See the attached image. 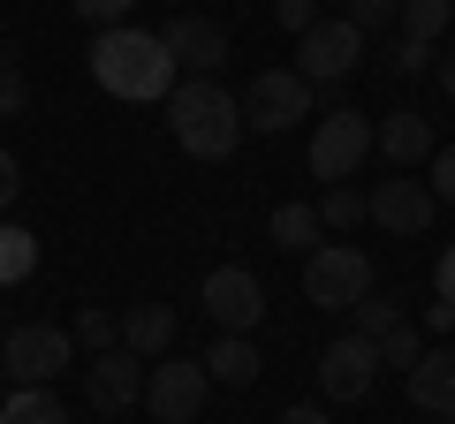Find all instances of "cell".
I'll return each mask as SVG.
<instances>
[{"label": "cell", "instance_id": "obj_29", "mask_svg": "<svg viewBox=\"0 0 455 424\" xmlns=\"http://www.w3.org/2000/svg\"><path fill=\"white\" fill-rule=\"evenodd\" d=\"M395 16H403V0H349V23L357 31H387Z\"/></svg>", "mask_w": 455, "mask_h": 424}, {"label": "cell", "instance_id": "obj_10", "mask_svg": "<svg viewBox=\"0 0 455 424\" xmlns=\"http://www.w3.org/2000/svg\"><path fill=\"white\" fill-rule=\"evenodd\" d=\"M372 379H379V342H364V334L326 342V357H319V394L326 402H364Z\"/></svg>", "mask_w": 455, "mask_h": 424}, {"label": "cell", "instance_id": "obj_25", "mask_svg": "<svg viewBox=\"0 0 455 424\" xmlns=\"http://www.w3.org/2000/svg\"><path fill=\"white\" fill-rule=\"evenodd\" d=\"M418 357H425V334H418V326H410V318H403V326H395L387 342H379V364H395V372H410V364H418Z\"/></svg>", "mask_w": 455, "mask_h": 424}, {"label": "cell", "instance_id": "obj_4", "mask_svg": "<svg viewBox=\"0 0 455 424\" xmlns=\"http://www.w3.org/2000/svg\"><path fill=\"white\" fill-rule=\"evenodd\" d=\"M372 152H379V130L357 114V106H334V114L311 122V175H319L326 190H334V182H349Z\"/></svg>", "mask_w": 455, "mask_h": 424}, {"label": "cell", "instance_id": "obj_23", "mask_svg": "<svg viewBox=\"0 0 455 424\" xmlns=\"http://www.w3.org/2000/svg\"><path fill=\"white\" fill-rule=\"evenodd\" d=\"M357 220H364V197L349 190V182H334V190L319 197V228H341V235H349Z\"/></svg>", "mask_w": 455, "mask_h": 424}, {"label": "cell", "instance_id": "obj_18", "mask_svg": "<svg viewBox=\"0 0 455 424\" xmlns=\"http://www.w3.org/2000/svg\"><path fill=\"white\" fill-rule=\"evenodd\" d=\"M31 273H38V235L16 228V220H0V288H16Z\"/></svg>", "mask_w": 455, "mask_h": 424}, {"label": "cell", "instance_id": "obj_20", "mask_svg": "<svg viewBox=\"0 0 455 424\" xmlns=\"http://www.w3.org/2000/svg\"><path fill=\"white\" fill-rule=\"evenodd\" d=\"M319 235H326V228H319V205H281V212H274V243H281V250H304V258H311Z\"/></svg>", "mask_w": 455, "mask_h": 424}, {"label": "cell", "instance_id": "obj_33", "mask_svg": "<svg viewBox=\"0 0 455 424\" xmlns=\"http://www.w3.org/2000/svg\"><path fill=\"white\" fill-rule=\"evenodd\" d=\"M433 295H440V303H455V243L440 250V265H433Z\"/></svg>", "mask_w": 455, "mask_h": 424}, {"label": "cell", "instance_id": "obj_14", "mask_svg": "<svg viewBox=\"0 0 455 424\" xmlns=\"http://www.w3.org/2000/svg\"><path fill=\"white\" fill-rule=\"evenodd\" d=\"M403 379H410V409H425V417H455V349H425Z\"/></svg>", "mask_w": 455, "mask_h": 424}, {"label": "cell", "instance_id": "obj_12", "mask_svg": "<svg viewBox=\"0 0 455 424\" xmlns=\"http://www.w3.org/2000/svg\"><path fill=\"white\" fill-rule=\"evenodd\" d=\"M160 46H167V61H175L182 76H220V61H228V31L212 16H175L160 31Z\"/></svg>", "mask_w": 455, "mask_h": 424}, {"label": "cell", "instance_id": "obj_5", "mask_svg": "<svg viewBox=\"0 0 455 424\" xmlns=\"http://www.w3.org/2000/svg\"><path fill=\"white\" fill-rule=\"evenodd\" d=\"M311 106H319V91L296 68H259L251 91H243V130L251 137H289L296 122H311Z\"/></svg>", "mask_w": 455, "mask_h": 424}, {"label": "cell", "instance_id": "obj_22", "mask_svg": "<svg viewBox=\"0 0 455 424\" xmlns=\"http://www.w3.org/2000/svg\"><path fill=\"white\" fill-rule=\"evenodd\" d=\"M395 326H403V303H395V295H364V303L349 310V334H364V342H387Z\"/></svg>", "mask_w": 455, "mask_h": 424}, {"label": "cell", "instance_id": "obj_3", "mask_svg": "<svg viewBox=\"0 0 455 424\" xmlns=\"http://www.w3.org/2000/svg\"><path fill=\"white\" fill-rule=\"evenodd\" d=\"M68 364H76V334H68V326L31 318V326H8V334H0V372L16 379V387H53Z\"/></svg>", "mask_w": 455, "mask_h": 424}, {"label": "cell", "instance_id": "obj_24", "mask_svg": "<svg viewBox=\"0 0 455 424\" xmlns=\"http://www.w3.org/2000/svg\"><path fill=\"white\" fill-rule=\"evenodd\" d=\"M76 349H92V357H107V349H122V318H107V310H84L76 326Z\"/></svg>", "mask_w": 455, "mask_h": 424}, {"label": "cell", "instance_id": "obj_8", "mask_svg": "<svg viewBox=\"0 0 455 424\" xmlns=\"http://www.w3.org/2000/svg\"><path fill=\"white\" fill-rule=\"evenodd\" d=\"M197 303H205V318H212L220 334H251V326L266 318V288H259L251 265H212L205 288H197Z\"/></svg>", "mask_w": 455, "mask_h": 424}, {"label": "cell", "instance_id": "obj_15", "mask_svg": "<svg viewBox=\"0 0 455 424\" xmlns=\"http://www.w3.org/2000/svg\"><path fill=\"white\" fill-rule=\"evenodd\" d=\"M372 130H379V152H387V160L403 167V175H410L418 160H433V152H440L433 122H425V114H410V106H403V114H379Z\"/></svg>", "mask_w": 455, "mask_h": 424}, {"label": "cell", "instance_id": "obj_1", "mask_svg": "<svg viewBox=\"0 0 455 424\" xmlns=\"http://www.w3.org/2000/svg\"><path fill=\"white\" fill-rule=\"evenodd\" d=\"M182 68L167 61L160 31H130V23H114V31L92 38V83L107 98H130V106H152V98L175 91Z\"/></svg>", "mask_w": 455, "mask_h": 424}, {"label": "cell", "instance_id": "obj_19", "mask_svg": "<svg viewBox=\"0 0 455 424\" xmlns=\"http://www.w3.org/2000/svg\"><path fill=\"white\" fill-rule=\"evenodd\" d=\"M403 38H418V46H440L448 38V23H455V0H403Z\"/></svg>", "mask_w": 455, "mask_h": 424}, {"label": "cell", "instance_id": "obj_11", "mask_svg": "<svg viewBox=\"0 0 455 424\" xmlns=\"http://www.w3.org/2000/svg\"><path fill=\"white\" fill-rule=\"evenodd\" d=\"M433 212H440V197L425 190L418 175H395V182H379V190L364 197V220H379L387 235H425Z\"/></svg>", "mask_w": 455, "mask_h": 424}, {"label": "cell", "instance_id": "obj_13", "mask_svg": "<svg viewBox=\"0 0 455 424\" xmlns=\"http://www.w3.org/2000/svg\"><path fill=\"white\" fill-rule=\"evenodd\" d=\"M145 372L152 364L145 357H130V349H107V357L92 364V379H84V387H92V409H130V402H145Z\"/></svg>", "mask_w": 455, "mask_h": 424}, {"label": "cell", "instance_id": "obj_34", "mask_svg": "<svg viewBox=\"0 0 455 424\" xmlns=\"http://www.w3.org/2000/svg\"><path fill=\"white\" fill-rule=\"evenodd\" d=\"M281 424H326V409L319 402H289V409H281Z\"/></svg>", "mask_w": 455, "mask_h": 424}, {"label": "cell", "instance_id": "obj_6", "mask_svg": "<svg viewBox=\"0 0 455 424\" xmlns=\"http://www.w3.org/2000/svg\"><path fill=\"white\" fill-rule=\"evenodd\" d=\"M364 295H372V258H364L357 243H319L304 258V303L319 310H357Z\"/></svg>", "mask_w": 455, "mask_h": 424}, {"label": "cell", "instance_id": "obj_30", "mask_svg": "<svg viewBox=\"0 0 455 424\" xmlns=\"http://www.w3.org/2000/svg\"><path fill=\"white\" fill-rule=\"evenodd\" d=\"M274 23H281V31H296V38H304L311 23H319V8H311V0H274Z\"/></svg>", "mask_w": 455, "mask_h": 424}, {"label": "cell", "instance_id": "obj_9", "mask_svg": "<svg viewBox=\"0 0 455 424\" xmlns=\"http://www.w3.org/2000/svg\"><path fill=\"white\" fill-rule=\"evenodd\" d=\"M205 394H212L205 357H197V364H190V357H160V364L145 372V409H152L160 424H190L197 409H205Z\"/></svg>", "mask_w": 455, "mask_h": 424}, {"label": "cell", "instance_id": "obj_35", "mask_svg": "<svg viewBox=\"0 0 455 424\" xmlns=\"http://www.w3.org/2000/svg\"><path fill=\"white\" fill-rule=\"evenodd\" d=\"M425 326H433V334H455V303H440V295H433V310H425Z\"/></svg>", "mask_w": 455, "mask_h": 424}, {"label": "cell", "instance_id": "obj_21", "mask_svg": "<svg viewBox=\"0 0 455 424\" xmlns=\"http://www.w3.org/2000/svg\"><path fill=\"white\" fill-rule=\"evenodd\" d=\"M0 424H68V409L53 402L46 387H16L8 402H0Z\"/></svg>", "mask_w": 455, "mask_h": 424}, {"label": "cell", "instance_id": "obj_28", "mask_svg": "<svg viewBox=\"0 0 455 424\" xmlns=\"http://www.w3.org/2000/svg\"><path fill=\"white\" fill-rule=\"evenodd\" d=\"M68 8H76V16H84V23H92V31H114V23L130 16L137 0H68Z\"/></svg>", "mask_w": 455, "mask_h": 424}, {"label": "cell", "instance_id": "obj_2", "mask_svg": "<svg viewBox=\"0 0 455 424\" xmlns=\"http://www.w3.org/2000/svg\"><path fill=\"white\" fill-rule=\"evenodd\" d=\"M167 122H175V145L190 160H228V152L243 145V98H228L220 76H182L167 91Z\"/></svg>", "mask_w": 455, "mask_h": 424}, {"label": "cell", "instance_id": "obj_17", "mask_svg": "<svg viewBox=\"0 0 455 424\" xmlns=\"http://www.w3.org/2000/svg\"><path fill=\"white\" fill-rule=\"evenodd\" d=\"M259 372H266V357L251 349V334H220V342L205 349V379L212 387H251Z\"/></svg>", "mask_w": 455, "mask_h": 424}, {"label": "cell", "instance_id": "obj_7", "mask_svg": "<svg viewBox=\"0 0 455 424\" xmlns=\"http://www.w3.org/2000/svg\"><path fill=\"white\" fill-rule=\"evenodd\" d=\"M364 61V31L349 16L334 23H311L304 38H296V76L311 83V91H326V83H349V68Z\"/></svg>", "mask_w": 455, "mask_h": 424}, {"label": "cell", "instance_id": "obj_37", "mask_svg": "<svg viewBox=\"0 0 455 424\" xmlns=\"http://www.w3.org/2000/svg\"><path fill=\"white\" fill-rule=\"evenodd\" d=\"M440 424H455V417H440Z\"/></svg>", "mask_w": 455, "mask_h": 424}, {"label": "cell", "instance_id": "obj_26", "mask_svg": "<svg viewBox=\"0 0 455 424\" xmlns=\"http://www.w3.org/2000/svg\"><path fill=\"white\" fill-rule=\"evenodd\" d=\"M425 190H433L440 205H455V145H440L433 160H425Z\"/></svg>", "mask_w": 455, "mask_h": 424}, {"label": "cell", "instance_id": "obj_36", "mask_svg": "<svg viewBox=\"0 0 455 424\" xmlns=\"http://www.w3.org/2000/svg\"><path fill=\"white\" fill-rule=\"evenodd\" d=\"M440 91H448V98H455V61H440Z\"/></svg>", "mask_w": 455, "mask_h": 424}, {"label": "cell", "instance_id": "obj_27", "mask_svg": "<svg viewBox=\"0 0 455 424\" xmlns=\"http://www.w3.org/2000/svg\"><path fill=\"white\" fill-rule=\"evenodd\" d=\"M31 106V76H23V61H0V114H23Z\"/></svg>", "mask_w": 455, "mask_h": 424}, {"label": "cell", "instance_id": "obj_32", "mask_svg": "<svg viewBox=\"0 0 455 424\" xmlns=\"http://www.w3.org/2000/svg\"><path fill=\"white\" fill-rule=\"evenodd\" d=\"M16 190H23V167H16V152H0V212L16 205Z\"/></svg>", "mask_w": 455, "mask_h": 424}, {"label": "cell", "instance_id": "obj_31", "mask_svg": "<svg viewBox=\"0 0 455 424\" xmlns=\"http://www.w3.org/2000/svg\"><path fill=\"white\" fill-rule=\"evenodd\" d=\"M387 68H403V76H418V68H433V46H418V38H403V46L387 53Z\"/></svg>", "mask_w": 455, "mask_h": 424}, {"label": "cell", "instance_id": "obj_16", "mask_svg": "<svg viewBox=\"0 0 455 424\" xmlns=\"http://www.w3.org/2000/svg\"><path fill=\"white\" fill-rule=\"evenodd\" d=\"M122 349H130V357H145V364L175 357V310H167V303H137V310H122Z\"/></svg>", "mask_w": 455, "mask_h": 424}]
</instances>
